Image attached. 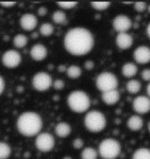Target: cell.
<instances>
[{
    "mask_svg": "<svg viewBox=\"0 0 150 159\" xmlns=\"http://www.w3.org/2000/svg\"><path fill=\"white\" fill-rule=\"evenodd\" d=\"M142 79L146 82H150V69L147 68V69H144L142 71Z\"/></svg>",
    "mask_w": 150,
    "mask_h": 159,
    "instance_id": "cell-33",
    "label": "cell"
},
{
    "mask_svg": "<svg viewBox=\"0 0 150 159\" xmlns=\"http://www.w3.org/2000/svg\"><path fill=\"white\" fill-rule=\"evenodd\" d=\"M28 43V37L26 36L25 34H16L13 38V45H14L15 48L17 49H22V48H25Z\"/></svg>",
    "mask_w": 150,
    "mask_h": 159,
    "instance_id": "cell-21",
    "label": "cell"
},
{
    "mask_svg": "<svg viewBox=\"0 0 150 159\" xmlns=\"http://www.w3.org/2000/svg\"><path fill=\"white\" fill-rule=\"evenodd\" d=\"M54 32V27L53 25L49 24V22H45L40 27V33L43 35V36H50L52 35Z\"/></svg>",
    "mask_w": 150,
    "mask_h": 159,
    "instance_id": "cell-27",
    "label": "cell"
},
{
    "mask_svg": "<svg viewBox=\"0 0 150 159\" xmlns=\"http://www.w3.org/2000/svg\"><path fill=\"white\" fill-rule=\"evenodd\" d=\"M115 43L117 48L120 50H127L130 49L133 45V37L131 34L127 33H118L117 36L115 38Z\"/></svg>",
    "mask_w": 150,
    "mask_h": 159,
    "instance_id": "cell-15",
    "label": "cell"
},
{
    "mask_svg": "<svg viewBox=\"0 0 150 159\" xmlns=\"http://www.w3.org/2000/svg\"><path fill=\"white\" fill-rule=\"evenodd\" d=\"M132 159H150V148H141L133 153Z\"/></svg>",
    "mask_w": 150,
    "mask_h": 159,
    "instance_id": "cell-23",
    "label": "cell"
},
{
    "mask_svg": "<svg viewBox=\"0 0 150 159\" xmlns=\"http://www.w3.org/2000/svg\"><path fill=\"white\" fill-rule=\"evenodd\" d=\"M56 4L63 10H70L78 6V2L77 1H58Z\"/></svg>",
    "mask_w": 150,
    "mask_h": 159,
    "instance_id": "cell-29",
    "label": "cell"
},
{
    "mask_svg": "<svg viewBox=\"0 0 150 159\" xmlns=\"http://www.w3.org/2000/svg\"><path fill=\"white\" fill-rule=\"evenodd\" d=\"M4 87H6V82H4L3 78L0 75V96H1L2 92L4 91Z\"/></svg>",
    "mask_w": 150,
    "mask_h": 159,
    "instance_id": "cell-36",
    "label": "cell"
},
{
    "mask_svg": "<svg viewBox=\"0 0 150 159\" xmlns=\"http://www.w3.org/2000/svg\"><path fill=\"white\" fill-rule=\"evenodd\" d=\"M141 88H142V84L138 80H130V81H128L126 84L127 91L131 94L138 93V92H139V90H141Z\"/></svg>",
    "mask_w": 150,
    "mask_h": 159,
    "instance_id": "cell-20",
    "label": "cell"
},
{
    "mask_svg": "<svg viewBox=\"0 0 150 159\" xmlns=\"http://www.w3.org/2000/svg\"><path fill=\"white\" fill-rule=\"evenodd\" d=\"M84 126L90 133H100L107 126V118L99 110H90L84 117Z\"/></svg>",
    "mask_w": 150,
    "mask_h": 159,
    "instance_id": "cell-4",
    "label": "cell"
},
{
    "mask_svg": "<svg viewBox=\"0 0 150 159\" xmlns=\"http://www.w3.org/2000/svg\"><path fill=\"white\" fill-rule=\"evenodd\" d=\"M12 150L9 143L0 141V159H7L11 156Z\"/></svg>",
    "mask_w": 150,
    "mask_h": 159,
    "instance_id": "cell-24",
    "label": "cell"
},
{
    "mask_svg": "<svg viewBox=\"0 0 150 159\" xmlns=\"http://www.w3.org/2000/svg\"><path fill=\"white\" fill-rule=\"evenodd\" d=\"M148 130H149V133H150V121L148 123Z\"/></svg>",
    "mask_w": 150,
    "mask_h": 159,
    "instance_id": "cell-43",
    "label": "cell"
},
{
    "mask_svg": "<svg viewBox=\"0 0 150 159\" xmlns=\"http://www.w3.org/2000/svg\"><path fill=\"white\" fill-rule=\"evenodd\" d=\"M132 2H133V1H123V3H125V4H131Z\"/></svg>",
    "mask_w": 150,
    "mask_h": 159,
    "instance_id": "cell-40",
    "label": "cell"
},
{
    "mask_svg": "<svg viewBox=\"0 0 150 159\" xmlns=\"http://www.w3.org/2000/svg\"><path fill=\"white\" fill-rule=\"evenodd\" d=\"M121 153V144L119 141L113 138H107L99 143L98 155L103 159H116Z\"/></svg>",
    "mask_w": 150,
    "mask_h": 159,
    "instance_id": "cell-5",
    "label": "cell"
},
{
    "mask_svg": "<svg viewBox=\"0 0 150 159\" xmlns=\"http://www.w3.org/2000/svg\"><path fill=\"white\" fill-rule=\"evenodd\" d=\"M101 98L107 105H114L120 100V93L117 89H113V90L102 92Z\"/></svg>",
    "mask_w": 150,
    "mask_h": 159,
    "instance_id": "cell-16",
    "label": "cell"
},
{
    "mask_svg": "<svg viewBox=\"0 0 150 159\" xmlns=\"http://www.w3.org/2000/svg\"><path fill=\"white\" fill-rule=\"evenodd\" d=\"M146 91H147V97H148V98H150V82L148 83V85H147Z\"/></svg>",
    "mask_w": 150,
    "mask_h": 159,
    "instance_id": "cell-38",
    "label": "cell"
},
{
    "mask_svg": "<svg viewBox=\"0 0 150 159\" xmlns=\"http://www.w3.org/2000/svg\"><path fill=\"white\" fill-rule=\"evenodd\" d=\"M48 50L43 43H35L30 49V56L36 61H42L47 57Z\"/></svg>",
    "mask_w": 150,
    "mask_h": 159,
    "instance_id": "cell-14",
    "label": "cell"
},
{
    "mask_svg": "<svg viewBox=\"0 0 150 159\" xmlns=\"http://www.w3.org/2000/svg\"><path fill=\"white\" fill-rule=\"evenodd\" d=\"M90 6L93 7V9L97 10V11H104L108 7H111L110 1H92Z\"/></svg>",
    "mask_w": 150,
    "mask_h": 159,
    "instance_id": "cell-28",
    "label": "cell"
},
{
    "mask_svg": "<svg viewBox=\"0 0 150 159\" xmlns=\"http://www.w3.org/2000/svg\"><path fill=\"white\" fill-rule=\"evenodd\" d=\"M118 86V79L116 75L112 72H101L97 75L96 78V87L98 90L105 92L109 90H113L116 89Z\"/></svg>",
    "mask_w": 150,
    "mask_h": 159,
    "instance_id": "cell-6",
    "label": "cell"
},
{
    "mask_svg": "<svg viewBox=\"0 0 150 159\" xmlns=\"http://www.w3.org/2000/svg\"><path fill=\"white\" fill-rule=\"evenodd\" d=\"M37 13H38V15H40V16H45V15L47 14V9L42 7H40V9L37 10Z\"/></svg>",
    "mask_w": 150,
    "mask_h": 159,
    "instance_id": "cell-37",
    "label": "cell"
},
{
    "mask_svg": "<svg viewBox=\"0 0 150 159\" xmlns=\"http://www.w3.org/2000/svg\"><path fill=\"white\" fill-rule=\"evenodd\" d=\"M147 3L145 1H136L134 3V9L135 11H138V13H143L147 10Z\"/></svg>",
    "mask_w": 150,
    "mask_h": 159,
    "instance_id": "cell-30",
    "label": "cell"
},
{
    "mask_svg": "<svg viewBox=\"0 0 150 159\" xmlns=\"http://www.w3.org/2000/svg\"><path fill=\"white\" fill-rule=\"evenodd\" d=\"M52 86L56 90H62V89L65 87V83H64V81H62V80H56L52 83Z\"/></svg>",
    "mask_w": 150,
    "mask_h": 159,
    "instance_id": "cell-31",
    "label": "cell"
},
{
    "mask_svg": "<svg viewBox=\"0 0 150 159\" xmlns=\"http://www.w3.org/2000/svg\"><path fill=\"white\" fill-rule=\"evenodd\" d=\"M132 108L138 115L148 114L150 111V98L147 96H138L132 101Z\"/></svg>",
    "mask_w": 150,
    "mask_h": 159,
    "instance_id": "cell-11",
    "label": "cell"
},
{
    "mask_svg": "<svg viewBox=\"0 0 150 159\" xmlns=\"http://www.w3.org/2000/svg\"><path fill=\"white\" fill-rule=\"evenodd\" d=\"M18 132L26 137L37 136L43 127V119L35 111H25L16 121Z\"/></svg>",
    "mask_w": 150,
    "mask_h": 159,
    "instance_id": "cell-2",
    "label": "cell"
},
{
    "mask_svg": "<svg viewBox=\"0 0 150 159\" xmlns=\"http://www.w3.org/2000/svg\"><path fill=\"white\" fill-rule=\"evenodd\" d=\"M16 1H0V6L2 7H12L16 6Z\"/></svg>",
    "mask_w": 150,
    "mask_h": 159,
    "instance_id": "cell-34",
    "label": "cell"
},
{
    "mask_svg": "<svg viewBox=\"0 0 150 159\" xmlns=\"http://www.w3.org/2000/svg\"><path fill=\"white\" fill-rule=\"evenodd\" d=\"M84 145V141L81 139V138H76L74 141H72V147H74L76 150H80L82 148Z\"/></svg>",
    "mask_w": 150,
    "mask_h": 159,
    "instance_id": "cell-32",
    "label": "cell"
},
{
    "mask_svg": "<svg viewBox=\"0 0 150 159\" xmlns=\"http://www.w3.org/2000/svg\"><path fill=\"white\" fill-rule=\"evenodd\" d=\"M56 140L49 133H40L35 138V147L40 152L48 153L53 150Z\"/></svg>",
    "mask_w": 150,
    "mask_h": 159,
    "instance_id": "cell-7",
    "label": "cell"
},
{
    "mask_svg": "<svg viewBox=\"0 0 150 159\" xmlns=\"http://www.w3.org/2000/svg\"><path fill=\"white\" fill-rule=\"evenodd\" d=\"M2 64L7 68H16L22 63V54L17 50L10 49L2 54Z\"/></svg>",
    "mask_w": 150,
    "mask_h": 159,
    "instance_id": "cell-9",
    "label": "cell"
},
{
    "mask_svg": "<svg viewBox=\"0 0 150 159\" xmlns=\"http://www.w3.org/2000/svg\"><path fill=\"white\" fill-rule=\"evenodd\" d=\"M63 159H72V158L70 157V156H66V157H64Z\"/></svg>",
    "mask_w": 150,
    "mask_h": 159,
    "instance_id": "cell-41",
    "label": "cell"
},
{
    "mask_svg": "<svg viewBox=\"0 0 150 159\" xmlns=\"http://www.w3.org/2000/svg\"><path fill=\"white\" fill-rule=\"evenodd\" d=\"M52 83V76L47 72H37L32 78V87L37 91L48 90Z\"/></svg>",
    "mask_w": 150,
    "mask_h": 159,
    "instance_id": "cell-8",
    "label": "cell"
},
{
    "mask_svg": "<svg viewBox=\"0 0 150 159\" xmlns=\"http://www.w3.org/2000/svg\"><path fill=\"white\" fill-rule=\"evenodd\" d=\"M67 105L74 112L82 114L89 110L90 99L89 94L83 90H74L67 97Z\"/></svg>",
    "mask_w": 150,
    "mask_h": 159,
    "instance_id": "cell-3",
    "label": "cell"
},
{
    "mask_svg": "<svg viewBox=\"0 0 150 159\" xmlns=\"http://www.w3.org/2000/svg\"><path fill=\"white\" fill-rule=\"evenodd\" d=\"M138 66L134 63H126L123 64V66L121 67V73L125 78L131 79L133 76H135L138 74Z\"/></svg>",
    "mask_w": 150,
    "mask_h": 159,
    "instance_id": "cell-19",
    "label": "cell"
},
{
    "mask_svg": "<svg viewBox=\"0 0 150 159\" xmlns=\"http://www.w3.org/2000/svg\"><path fill=\"white\" fill-rule=\"evenodd\" d=\"M146 33H147V36L150 38V22L147 25V29H146Z\"/></svg>",
    "mask_w": 150,
    "mask_h": 159,
    "instance_id": "cell-39",
    "label": "cell"
},
{
    "mask_svg": "<svg viewBox=\"0 0 150 159\" xmlns=\"http://www.w3.org/2000/svg\"><path fill=\"white\" fill-rule=\"evenodd\" d=\"M127 125H128V127L132 130V132H138V130H141L143 129L144 121L141 116H138V115H133V116H131L128 119Z\"/></svg>",
    "mask_w": 150,
    "mask_h": 159,
    "instance_id": "cell-17",
    "label": "cell"
},
{
    "mask_svg": "<svg viewBox=\"0 0 150 159\" xmlns=\"http://www.w3.org/2000/svg\"><path fill=\"white\" fill-rule=\"evenodd\" d=\"M54 133L58 137L65 138L67 136L70 135L71 133V126L66 122H59L54 127Z\"/></svg>",
    "mask_w": 150,
    "mask_h": 159,
    "instance_id": "cell-18",
    "label": "cell"
},
{
    "mask_svg": "<svg viewBox=\"0 0 150 159\" xmlns=\"http://www.w3.org/2000/svg\"><path fill=\"white\" fill-rule=\"evenodd\" d=\"M134 61L139 65L148 64L150 61V48L147 46H139L133 52Z\"/></svg>",
    "mask_w": 150,
    "mask_h": 159,
    "instance_id": "cell-13",
    "label": "cell"
},
{
    "mask_svg": "<svg viewBox=\"0 0 150 159\" xmlns=\"http://www.w3.org/2000/svg\"><path fill=\"white\" fill-rule=\"evenodd\" d=\"M98 152L93 148H84L81 152V159H97Z\"/></svg>",
    "mask_w": 150,
    "mask_h": 159,
    "instance_id": "cell-26",
    "label": "cell"
},
{
    "mask_svg": "<svg viewBox=\"0 0 150 159\" xmlns=\"http://www.w3.org/2000/svg\"><path fill=\"white\" fill-rule=\"evenodd\" d=\"M37 22H38L37 17L34 14H31V13L24 14L19 19V24L22 29L24 31H27V32L34 30L36 25H37Z\"/></svg>",
    "mask_w": 150,
    "mask_h": 159,
    "instance_id": "cell-12",
    "label": "cell"
},
{
    "mask_svg": "<svg viewBox=\"0 0 150 159\" xmlns=\"http://www.w3.org/2000/svg\"><path fill=\"white\" fill-rule=\"evenodd\" d=\"M147 11H148V13H149V14H150V4H149L148 7H147Z\"/></svg>",
    "mask_w": 150,
    "mask_h": 159,
    "instance_id": "cell-42",
    "label": "cell"
},
{
    "mask_svg": "<svg viewBox=\"0 0 150 159\" xmlns=\"http://www.w3.org/2000/svg\"><path fill=\"white\" fill-rule=\"evenodd\" d=\"M84 67H85V69H86V70H92V69L95 67L94 61H85V64H84Z\"/></svg>",
    "mask_w": 150,
    "mask_h": 159,
    "instance_id": "cell-35",
    "label": "cell"
},
{
    "mask_svg": "<svg viewBox=\"0 0 150 159\" xmlns=\"http://www.w3.org/2000/svg\"><path fill=\"white\" fill-rule=\"evenodd\" d=\"M52 21L56 25H65L67 22V16L63 11H56L52 14Z\"/></svg>",
    "mask_w": 150,
    "mask_h": 159,
    "instance_id": "cell-25",
    "label": "cell"
},
{
    "mask_svg": "<svg viewBox=\"0 0 150 159\" xmlns=\"http://www.w3.org/2000/svg\"><path fill=\"white\" fill-rule=\"evenodd\" d=\"M95 45V38L86 28L77 27L67 31L64 37V48L75 56H82L90 53Z\"/></svg>",
    "mask_w": 150,
    "mask_h": 159,
    "instance_id": "cell-1",
    "label": "cell"
},
{
    "mask_svg": "<svg viewBox=\"0 0 150 159\" xmlns=\"http://www.w3.org/2000/svg\"><path fill=\"white\" fill-rule=\"evenodd\" d=\"M132 27V20L127 15L120 14L113 19V28L117 33H127Z\"/></svg>",
    "mask_w": 150,
    "mask_h": 159,
    "instance_id": "cell-10",
    "label": "cell"
},
{
    "mask_svg": "<svg viewBox=\"0 0 150 159\" xmlns=\"http://www.w3.org/2000/svg\"><path fill=\"white\" fill-rule=\"evenodd\" d=\"M66 73H67V76H68V78H70L72 80H76L81 76L82 70L79 66L71 65V66H69L68 68H66Z\"/></svg>",
    "mask_w": 150,
    "mask_h": 159,
    "instance_id": "cell-22",
    "label": "cell"
}]
</instances>
